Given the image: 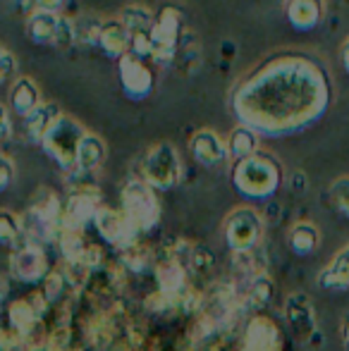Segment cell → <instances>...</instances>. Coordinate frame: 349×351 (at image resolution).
Segmentation results:
<instances>
[{
    "label": "cell",
    "mask_w": 349,
    "mask_h": 351,
    "mask_svg": "<svg viewBox=\"0 0 349 351\" xmlns=\"http://www.w3.org/2000/svg\"><path fill=\"white\" fill-rule=\"evenodd\" d=\"M333 103L330 74L304 53L270 58L234 88L232 110L258 134L287 136L309 130Z\"/></svg>",
    "instance_id": "1"
},
{
    "label": "cell",
    "mask_w": 349,
    "mask_h": 351,
    "mask_svg": "<svg viewBox=\"0 0 349 351\" xmlns=\"http://www.w3.org/2000/svg\"><path fill=\"white\" fill-rule=\"evenodd\" d=\"M282 165L270 153H254L232 162V184L242 196L265 201L278 194L282 186Z\"/></svg>",
    "instance_id": "2"
},
{
    "label": "cell",
    "mask_w": 349,
    "mask_h": 351,
    "mask_svg": "<svg viewBox=\"0 0 349 351\" xmlns=\"http://www.w3.org/2000/svg\"><path fill=\"white\" fill-rule=\"evenodd\" d=\"M24 234L27 241L34 244H48V241H58L62 234V204L53 191L43 189L36 194L32 206L27 208L22 217Z\"/></svg>",
    "instance_id": "3"
},
{
    "label": "cell",
    "mask_w": 349,
    "mask_h": 351,
    "mask_svg": "<svg viewBox=\"0 0 349 351\" xmlns=\"http://www.w3.org/2000/svg\"><path fill=\"white\" fill-rule=\"evenodd\" d=\"M86 130L70 115H58V120L51 125L41 141V148L46 156L56 162L60 170L70 172L77 165V148H80L82 139H84Z\"/></svg>",
    "instance_id": "4"
},
{
    "label": "cell",
    "mask_w": 349,
    "mask_h": 351,
    "mask_svg": "<svg viewBox=\"0 0 349 351\" xmlns=\"http://www.w3.org/2000/svg\"><path fill=\"white\" fill-rule=\"evenodd\" d=\"M141 177L154 191H170L182 180V160L173 143L163 141L144 153L139 167Z\"/></svg>",
    "instance_id": "5"
},
{
    "label": "cell",
    "mask_w": 349,
    "mask_h": 351,
    "mask_svg": "<svg viewBox=\"0 0 349 351\" xmlns=\"http://www.w3.org/2000/svg\"><path fill=\"white\" fill-rule=\"evenodd\" d=\"M122 210L127 213L134 227L139 230V234L151 232L160 220V204L156 199V191L146 184L144 180H130L122 186L120 194Z\"/></svg>",
    "instance_id": "6"
},
{
    "label": "cell",
    "mask_w": 349,
    "mask_h": 351,
    "mask_svg": "<svg viewBox=\"0 0 349 351\" xmlns=\"http://www.w3.org/2000/svg\"><path fill=\"white\" fill-rule=\"evenodd\" d=\"M27 36L34 46L67 51V48L75 46V24L65 14L36 10V12L27 17Z\"/></svg>",
    "instance_id": "7"
},
{
    "label": "cell",
    "mask_w": 349,
    "mask_h": 351,
    "mask_svg": "<svg viewBox=\"0 0 349 351\" xmlns=\"http://www.w3.org/2000/svg\"><path fill=\"white\" fill-rule=\"evenodd\" d=\"M184 34V17L173 5H165L156 12L154 27H151V43H154V62L168 65L177 58Z\"/></svg>",
    "instance_id": "8"
},
{
    "label": "cell",
    "mask_w": 349,
    "mask_h": 351,
    "mask_svg": "<svg viewBox=\"0 0 349 351\" xmlns=\"http://www.w3.org/2000/svg\"><path fill=\"white\" fill-rule=\"evenodd\" d=\"M223 239L232 254L254 251L263 239V217L254 208H234L223 222Z\"/></svg>",
    "instance_id": "9"
},
{
    "label": "cell",
    "mask_w": 349,
    "mask_h": 351,
    "mask_svg": "<svg viewBox=\"0 0 349 351\" xmlns=\"http://www.w3.org/2000/svg\"><path fill=\"white\" fill-rule=\"evenodd\" d=\"M10 275L24 285H38L51 275V263L41 244L24 241L10 254Z\"/></svg>",
    "instance_id": "10"
},
{
    "label": "cell",
    "mask_w": 349,
    "mask_h": 351,
    "mask_svg": "<svg viewBox=\"0 0 349 351\" xmlns=\"http://www.w3.org/2000/svg\"><path fill=\"white\" fill-rule=\"evenodd\" d=\"M117 77H120V86L125 96L132 98V101H146L156 88L154 70L144 60L130 56V53L117 60Z\"/></svg>",
    "instance_id": "11"
},
{
    "label": "cell",
    "mask_w": 349,
    "mask_h": 351,
    "mask_svg": "<svg viewBox=\"0 0 349 351\" xmlns=\"http://www.w3.org/2000/svg\"><path fill=\"white\" fill-rule=\"evenodd\" d=\"M91 225L96 227L101 239H106L108 244L117 246V249H125V246L134 244L136 237H139V230H136L134 222L127 217V213L122 208L115 210V208L101 206V208L96 210V215H93Z\"/></svg>",
    "instance_id": "12"
},
{
    "label": "cell",
    "mask_w": 349,
    "mask_h": 351,
    "mask_svg": "<svg viewBox=\"0 0 349 351\" xmlns=\"http://www.w3.org/2000/svg\"><path fill=\"white\" fill-rule=\"evenodd\" d=\"M282 315H285L287 328L292 330V335L297 339L309 342V339L316 335V330H318L316 308H313V301L309 294H304V291H292V294L285 299Z\"/></svg>",
    "instance_id": "13"
},
{
    "label": "cell",
    "mask_w": 349,
    "mask_h": 351,
    "mask_svg": "<svg viewBox=\"0 0 349 351\" xmlns=\"http://www.w3.org/2000/svg\"><path fill=\"white\" fill-rule=\"evenodd\" d=\"M101 208V194L96 186H80L70 191V199L62 206V230L84 232L88 222H93V215Z\"/></svg>",
    "instance_id": "14"
},
{
    "label": "cell",
    "mask_w": 349,
    "mask_h": 351,
    "mask_svg": "<svg viewBox=\"0 0 349 351\" xmlns=\"http://www.w3.org/2000/svg\"><path fill=\"white\" fill-rule=\"evenodd\" d=\"M282 349V335L273 318L256 313L249 318L244 328L242 351H280Z\"/></svg>",
    "instance_id": "15"
},
{
    "label": "cell",
    "mask_w": 349,
    "mask_h": 351,
    "mask_svg": "<svg viewBox=\"0 0 349 351\" xmlns=\"http://www.w3.org/2000/svg\"><path fill=\"white\" fill-rule=\"evenodd\" d=\"M189 151L194 160L204 167H220L230 158L228 141L213 130H199L189 139Z\"/></svg>",
    "instance_id": "16"
},
{
    "label": "cell",
    "mask_w": 349,
    "mask_h": 351,
    "mask_svg": "<svg viewBox=\"0 0 349 351\" xmlns=\"http://www.w3.org/2000/svg\"><path fill=\"white\" fill-rule=\"evenodd\" d=\"M285 17L294 32H313L326 17V0H285Z\"/></svg>",
    "instance_id": "17"
},
{
    "label": "cell",
    "mask_w": 349,
    "mask_h": 351,
    "mask_svg": "<svg viewBox=\"0 0 349 351\" xmlns=\"http://www.w3.org/2000/svg\"><path fill=\"white\" fill-rule=\"evenodd\" d=\"M38 320H41V311L36 306V299H17L10 304L8 323L10 330L19 337V342L36 332Z\"/></svg>",
    "instance_id": "18"
},
{
    "label": "cell",
    "mask_w": 349,
    "mask_h": 351,
    "mask_svg": "<svg viewBox=\"0 0 349 351\" xmlns=\"http://www.w3.org/2000/svg\"><path fill=\"white\" fill-rule=\"evenodd\" d=\"M98 48L103 56L120 60L122 56L130 53V29L122 24V19H106L101 24V34H98Z\"/></svg>",
    "instance_id": "19"
},
{
    "label": "cell",
    "mask_w": 349,
    "mask_h": 351,
    "mask_svg": "<svg viewBox=\"0 0 349 351\" xmlns=\"http://www.w3.org/2000/svg\"><path fill=\"white\" fill-rule=\"evenodd\" d=\"M8 108L19 117H27L32 110L41 106V91H38L36 82L32 77H17L10 86L8 93Z\"/></svg>",
    "instance_id": "20"
},
{
    "label": "cell",
    "mask_w": 349,
    "mask_h": 351,
    "mask_svg": "<svg viewBox=\"0 0 349 351\" xmlns=\"http://www.w3.org/2000/svg\"><path fill=\"white\" fill-rule=\"evenodd\" d=\"M316 287L323 291H345L349 289V244L342 246L330 263L318 273Z\"/></svg>",
    "instance_id": "21"
},
{
    "label": "cell",
    "mask_w": 349,
    "mask_h": 351,
    "mask_svg": "<svg viewBox=\"0 0 349 351\" xmlns=\"http://www.w3.org/2000/svg\"><path fill=\"white\" fill-rule=\"evenodd\" d=\"M60 110H58L56 103H41L36 110H32L27 117H22V132L24 139L29 143H41L46 132L51 130V125L58 120Z\"/></svg>",
    "instance_id": "22"
},
{
    "label": "cell",
    "mask_w": 349,
    "mask_h": 351,
    "mask_svg": "<svg viewBox=\"0 0 349 351\" xmlns=\"http://www.w3.org/2000/svg\"><path fill=\"white\" fill-rule=\"evenodd\" d=\"M106 158H108L106 141H103L98 134L86 132L84 139L80 143V148H77V165L75 167L82 172H96L98 167L106 162Z\"/></svg>",
    "instance_id": "23"
},
{
    "label": "cell",
    "mask_w": 349,
    "mask_h": 351,
    "mask_svg": "<svg viewBox=\"0 0 349 351\" xmlns=\"http://www.w3.org/2000/svg\"><path fill=\"white\" fill-rule=\"evenodd\" d=\"M287 244L289 249H292V254L297 256H311L318 251V246H321V230H318L313 222H297V225H292V230H289V237H287Z\"/></svg>",
    "instance_id": "24"
},
{
    "label": "cell",
    "mask_w": 349,
    "mask_h": 351,
    "mask_svg": "<svg viewBox=\"0 0 349 351\" xmlns=\"http://www.w3.org/2000/svg\"><path fill=\"white\" fill-rule=\"evenodd\" d=\"M273 291H275V285L265 273L249 278L247 291L239 296V299H242L244 311H256V313L258 311H263L265 306L270 304V299H273Z\"/></svg>",
    "instance_id": "25"
},
{
    "label": "cell",
    "mask_w": 349,
    "mask_h": 351,
    "mask_svg": "<svg viewBox=\"0 0 349 351\" xmlns=\"http://www.w3.org/2000/svg\"><path fill=\"white\" fill-rule=\"evenodd\" d=\"M258 132L252 130L247 125H237L232 132H230V139H228V151L232 160H242V158H249L254 153H258Z\"/></svg>",
    "instance_id": "26"
},
{
    "label": "cell",
    "mask_w": 349,
    "mask_h": 351,
    "mask_svg": "<svg viewBox=\"0 0 349 351\" xmlns=\"http://www.w3.org/2000/svg\"><path fill=\"white\" fill-rule=\"evenodd\" d=\"M24 241H27V234H24L22 217H17L12 210H0V246L14 251Z\"/></svg>",
    "instance_id": "27"
},
{
    "label": "cell",
    "mask_w": 349,
    "mask_h": 351,
    "mask_svg": "<svg viewBox=\"0 0 349 351\" xmlns=\"http://www.w3.org/2000/svg\"><path fill=\"white\" fill-rule=\"evenodd\" d=\"M120 19H122V24L130 29V34H134V32H151L156 14L151 12L149 8H144V5H127V8L120 12Z\"/></svg>",
    "instance_id": "28"
},
{
    "label": "cell",
    "mask_w": 349,
    "mask_h": 351,
    "mask_svg": "<svg viewBox=\"0 0 349 351\" xmlns=\"http://www.w3.org/2000/svg\"><path fill=\"white\" fill-rule=\"evenodd\" d=\"M75 24V46H98V34H101V19L93 14H82V17L72 19Z\"/></svg>",
    "instance_id": "29"
},
{
    "label": "cell",
    "mask_w": 349,
    "mask_h": 351,
    "mask_svg": "<svg viewBox=\"0 0 349 351\" xmlns=\"http://www.w3.org/2000/svg\"><path fill=\"white\" fill-rule=\"evenodd\" d=\"M328 199H330L333 208L349 220V175L337 177V180L328 186Z\"/></svg>",
    "instance_id": "30"
},
{
    "label": "cell",
    "mask_w": 349,
    "mask_h": 351,
    "mask_svg": "<svg viewBox=\"0 0 349 351\" xmlns=\"http://www.w3.org/2000/svg\"><path fill=\"white\" fill-rule=\"evenodd\" d=\"M130 56L139 58V60H144V62H154V43H151V32L130 34Z\"/></svg>",
    "instance_id": "31"
},
{
    "label": "cell",
    "mask_w": 349,
    "mask_h": 351,
    "mask_svg": "<svg viewBox=\"0 0 349 351\" xmlns=\"http://www.w3.org/2000/svg\"><path fill=\"white\" fill-rule=\"evenodd\" d=\"M14 72H17V60H14V56L8 48L0 46V84L14 82V79H17Z\"/></svg>",
    "instance_id": "32"
},
{
    "label": "cell",
    "mask_w": 349,
    "mask_h": 351,
    "mask_svg": "<svg viewBox=\"0 0 349 351\" xmlns=\"http://www.w3.org/2000/svg\"><path fill=\"white\" fill-rule=\"evenodd\" d=\"M14 182V162L10 156L0 153V194L5 189H10V184Z\"/></svg>",
    "instance_id": "33"
},
{
    "label": "cell",
    "mask_w": 349,
    "mask_h": 351,
    "mask_svg": "<svg viewBox=\"0 0 349 351\" xmlns=\"http://www.w3.org/2000/svg\"><path fill=\"white\" fill-rule=\"evenodd\" d=\"M10 112H12V110H10L5 103H0V143H8L10 139H12V134H14Z\"/></svg>",
    "instance_id": "34"
},
{
    "label": "cell",
    "mask_w": 349,
    "mask_h": 351,
    "mask_svg": "<svg viewBox=\"0 0 349 351\" xmlns=\"http://www.w3.org/2000/svg\"><path fill=\"white\" fill-rule=\"evenodd\" d=\"M67 3H70V0H34L36 10H41V12H56V14H62Z\"/></svg>",
    "instance_id": "35"
},
{
    "label": "cell",
    "mask_w": 349,
    "mask_h": 351,
    "mask_svg": "<svg viewBox=\"0 0 349 351\" xmlns=\"http://www.w3.org/2000/svg\"><path fill=\"white\" fill-rule=\"evenodd\" d=\"M12 5H14V12L17 14H34L36 12V5H34V0H12Z\"/></svg>",
    "instance_id": "36"
},
{
    "label": "cell",
    "mask_w": 349,
    "mask_h": 351,
    "mask_svg": "<svg viewBox=\"0 0 349 351\" xmlns=\"http://www.w3.org/2000/svg\"><path fill=\"white\" fill-rule=\"evenodd\" d=\"M340 337H342V349L349 351V313L342 315L340 320Z\"/></svg>",
    "instance_id": "37"
},
{
    "label": "cell",
    "mask_w": 349,
    "mask_h": 351,
    "mask_svg": "<svg viewBox=\"0 0 349 351\" xmlns=\"http://www.w3.org/2000/svg\"><path fill=\"white\" fill-rule=\"evenodd\" d=\"M340 62H342V67H345V72L349 74V36L342 41V46H340Z\"/></svg>",
    "instance_id": "38"
}]
</instances>
